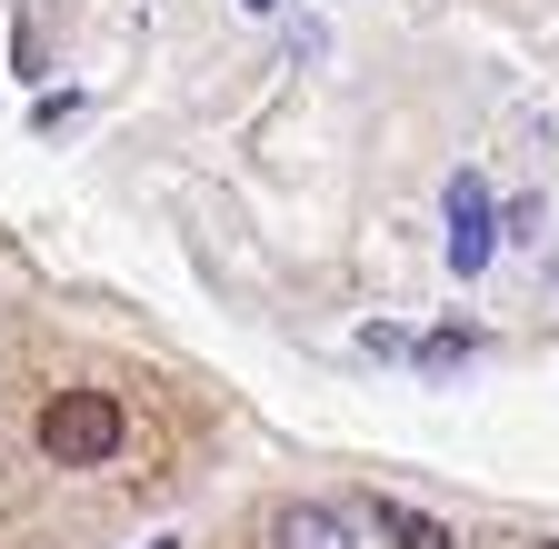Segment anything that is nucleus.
I'll return each mask as SVG.
<instances>
[{
    "instance_id": "0eeeda50",
    "label": "nucleus",
    "mask_w": 559,
    "mask_h": 549,
    "mask_svg": "<svg viewBox=\"0 0 559 549\" xmlns=\"http://www.w3.org/2000/svg\"><path fill=\"white\" fill-rule=\"evenodd\" d=\"M240 11H280V0H240Z\"/></svg>"
},
{
    "instance_id": "6e6552de",
    "label": "nucleus",
    "mask_w": 559,
    "mask_h": 549,
    "mask_svg": "<svg viewBox=\"0 0 559 549\" xmlns=\"http://www.w3.org/2000/svg\"><path fill=\"white\" fill-rule=\"evenodd\" d=\"M151 549H180V539H151Z\"/></svg>"
},
{
    "instance_id": "f03ea898",
    "label": "nucleus",
    "mask_w": 559,
    "mask_h": 549,
    "mask_svg": "<svg viewBox=\"0 0 559 549\" xmlns=\"http://www.w3.org/2000/svg\"><path fill=\"white\" fill-rule=\"evenodd\" d=\"M440 211H450V270H460V281H479L489 250H500V200H489V180H479V170H450Z\"/></svg>"
},
{
    "instance_id": "7ed1b4c3",
    "label": "nucleus",
    "mask_w": 559,
    "mask_h": 549,
    "mask_svg": "<svg viewBox=\"0 0 559 549\" xmlns=\"http://www.w3.org/2000/svg\"><path fill=\"white\" fill-rule=\"evenodd\" d=\"M270 549H370L360 539V510H330V500H290L270 520Z\"/></svg>"
},
{
    "instance_id": "1a4fd4ad",
    "label": "nucleus",
    "mask_w": 559,
    "mask_h": 549,
    "mask_svg": "<svg viewBox=\"0 0 559 549\" xmlns=\"http://www.w3.org/2000/svg\"><path fill=\"white\" fill-rule=\"evenodd\" d=\"M530 549H559V539H530Z\"/></svg>"
},
{
    "instance_id": "f257e3e1",
    "label": "nucleus",
    "mask_w": 559,
    "mask_h": 549,
    "mask_svg": "<svg viewBox=\"0 0 559 549\" xmlns=\"http://www.w3.org/2000/svg\"><path fill=\"white\" fill-rule=\"evenodd\" d=\"M120 399L110 390H60V399H40V460H60V469H100V460H120Z\"/></svg>"
},
{
    "instance_id": "423d86ee",
    "label": "nucleus",
    "mask_w": 559,
    "mask_h": 549,
    "mask_svg": "<svg viewBox=\"0 0 559 549\" xmlns=\"http://www.w3.org/2000/svg\"><path fill=\"white\" fill-rule=\"evenodd\" d=\"M360 350H370V360H409L419 339H409V330H390V320H370V330H360Z\"/></svg>"
},
{
    "instance_id": "39448f33",
    "label": "nucleus",
    "mask_w": 559,
    "mask_h": 549,
    "mask_svg": "<svg viewBox=\"0 0 559 549\" xmlns=\"http://www.w3.org/2000/svg\"><path fill=\"white\" fill-rule=\"evenodd\" d=\"M460 360H479V330H430V339L409 350V370H419V380H440V370H460Z\"/></svg>"
},
{
    "instance_id": "20e7f679",
    "label": "nucleus",
    "mask_w": 559,
    "mask_h": 549,
    "mask_svg": "<svg viewBox=\"0 0 559 549\" xmlns=\"http://www.w3.org/2000/svg\"><path fill=\"white\" fill-rule=\"evenodd\" d=\"M360 529H380V549H460V529H450V520L409 510V500H390V490H370V500H360Z\"/></svg>"
}]
</instances>
